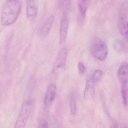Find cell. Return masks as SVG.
Listing matches in <instances>:
<instances>
[{
	"instance_id": "cell-7",
	"label": "cell",
	"mask_w": 128,
	"mask_h": 128,
	"mask_svg": "<svg viewBox=\"0 0 128 128\" xmlns=\"http://www.w3.org/2000/svg\"><path fill=\"white\" fill-rule=\"evenodd\" d=\"M26 14L30 21H34L38 13V5L37 0H26Z\"/></svg>"
},
{
	"instance_id": "cell-2",
	"label": "cell",
	"mask_w": 128,
	"mask_h": 128,
	"mask_svg": "<svg viewBox=\"0 0 128 128\" xmlns=\"http://www.w3.org/2000/svg\"><path fill=\"white\" fill-rule=\"evenodd\" d=\"M90 51L92 55L100 61L104 60L108 55V48L106 45L99 38H95L92 40Z\"/></svg>"
},
{
	"instance_id": "cell-4",
	"label": "cell",
	"mask_w": 128,
	"mask_h": 128,
	"mask_svg": "<svg viewBox=\"0 0 128 128\" xmlns=\"http://www.w3.org/2000/svg\"><path fill=\"white\" fill-rule=\"evenodd\" d=\"M67 56V50L66 48H63L59 51L53 66L52 74H57L63 70L66 64Z\"/></svg>"
},
{
	"instance_id": "cell-6",
	"label": "cell",
	"mask_w": 128,
	"mask_h": 128,
	"mask_svg": "<svg viewBox=\"0 0 128 128\" xmlns=\"http://www.w3.org/2000/svg\"><path fill=\"white\" fill-rule=\"evenodd\" d=\"M56 87L55 84H51L47 86L44 100V106L46 108L50 107L55 99Z\"/></svg>"
},
{
	"instance_id": "cell-5",
	"label": "cell",
	"mask_w": 128,
	"mask_h": 128,
	"mask_svg": "<svg viewBox=\"0 0 128 128\" xmlns=\"http://www.w3.org/2000/svg\"><path fill=\"white\" fill-rule=\"evenodd\" d=\"M69 26V20L68 14L64 11L61 19L59 28V43L62 45L65 42L67 36Z\"/></svg>"
},
{
	"instance_id": "cell-18",
	"label": "cell",
	"mask_w": 128,
	"mask_h": 128,
	"mask_svg": "<svg viewBox=\"0 0 128 128\" xmlns=\"http://www.w3.org/2000/svg\"><path fill=\"white\" fill-rule=\"evenodd\" d=\"M79 72L81 74H83L85 72V66L82 62H79L78 65Z\"/></svg>"
},
{
	"instance_id": "cell-8",
	"label": "cell",
	"mask_w": 128,
	"mask_h": 128,
	"mask_svg": "<svg viewBox=\"0 0 128 128\" xmlns=\"http://www.w3.org/2000/svg\"><path fill=\"white\" fill-rule=\"evenodd\" d=\"M54 21V16L50 15L40 29L39 34L41 37L45 38L48 36L52 28Z\"/></svg>"
},
{
	"instance_id": "cell-13",
	"label": "cell",
	"mask_w": 128,
	"mask_h": 128,
	"mask_svg": "<svg viewBox=\"0 0 128 128\" xmlns=\"http://www.w3.org/2000/svg\"><path fill=\"white\" fill-rule=\"evenodd\" d=\"M70 110L71 114L75 115L77 112V104L75 95L73 92H71L70 95Z\"/></svg>"
},
{
	"instance_id": "cell-20",
	"label": "cell",
	"mask_w": 128,
	"mask_h": 128,
	"mask_svg": "<svg viewBox=\"0 0 128 128\" xmlns=\"http://www.w3.org/2000/svg\"><path fill=\"white\" fill-rule=\"evenodd\" d=\"M64 4L65 5H68L70 3L71 0H61Z\"/></svg>"
},
{
	"instance_id": "cell-12",
	"label": "cell",
	"mask_w": 128,
	"mask_h": 128,
	"mask_svg": "<svg viewBox=\"0 0 128 128\" xmlns=\"http://www.w3.org/2000/svg\"><path fill=\"white\" fill-rule=\"evenodd\" d=\"M114 49L119 52H127L128 48L125 43L120 40H116L113 43Z\"/></svg>"
},
{
	"instance_id": "cell-10",
	"label": "cell",
	"mask_w": 128,
	"mask_h": 128,
	"mask_svg": "<svg viewBox=\"0 0 128 128\" xmlns=\"http://www.w3.org/2000/svg\"><path fill=\"white\" fill-rule=\"evenodd\" d=\"M91 0H80L79 4V22L83 24L85 18L86 11Z\"/></svg>"
},
{
	"instance_id": "cell-11",
	"label": "cell",
	"mask_w": 128,
	"mask_h": 128,
	"mask_svg": "<svg viewBox=\"0 0 128 128\" xmlns=\"http://www.w3.org/2000/svg\"><path fill=\"white\" fill-rule=\"evenodd\" d=\"M93 84L91 80H88L86 82L84 92V96L86 98H91L94 95L95 89Z\"/></svg>"
},
{
	"instance_id": "cell-9",
	"label": "cell",
	"mask_w": 128,
	"mask_h": 128,
	"mask_svg": "<svg viewBox=\"0 0 128 128\" xmlns=\"http://www.w3.org/2000/svg\"><path fill=\"white\" fill-rule=\"evenodd\" d=\"M121 85H128V63L124 62L121 64L117 73Z\"/></svg>"
},
{
	"instance_id": "cell-14",
	"label": "cell",
	"mask_w": 128,
	"mask_h": 128,
	"mask_svg": "<svg viewBox=\"0 0 128 128\" xmlns=\"http://www.w3.org/2000/svg\"><path fill=\"white\" fill-rule=\"evenodd\" d=\"M103 77V72L100 70H96L92 74L91 80L94 84L97 83L101 81Z\"/></svg>"
},
{
	"instance_id": "cell-21",
	"label": "cell",
	"mask_w": 128,
	"mask_h": 128,
	"mask_svg": "<svg viewBox=\"0 0 128 128\" xmlns=\"http://www.w3.org/2000/svg\"><path fill=\"white\" fill-rule=\"evenodd\" d=\"M111 128H118V126L116 124H113V125L112 126V127H111Z\"/></svg>"
},
{
	"instance_id": "cell-19",
	"label": "cell",
	"mask_w": 128,
	"mask_h": 128,
	"mask_svg": "<svg viewBox=\"0 0 128 128\" xmlns=\"http://www.w3.org/2000/svg\"><path fill=\"white\" fill-rule=\"evenodd\" d=\"M39 128H49V124L46 120H43L40 122Z\"/></svg>"
},
{
	"instance_id": "cell-1",
	"label": "cell",
	"mask_w": 128,
	"mask_h": 128,
	"mask_svg": "<svg viewBox=\"0 0 128 128\" xmlns=\"http://www.w3.org/2000/svg\"><path fill=\"white\" fill-rule=\"evenodd\" d=\"M21 4L20 0H7L2 6L1 22L4 26H9L17 20L20 13Z\"/></svg>"
},
{
	"instance_id": "cell-22",
	"label": "cell",
	"mask_w": 128,
	"mask_h": 128,
	"mask_svg": "<svg viewBox=\"0 0 128 128\" xmlns=\"http://www.w3.org/2000/svg\"><path fill=\"white\" fill-rule=\"evenodd\" d=\"M120 128H128L127 126H126L124 125L122 126H121Z\"/></svg>"
},
{
	"instance_id": "cell-16",
	"label": "cell",
	"mask_w": 128,
	"mask_h": 128,
	"mask_svg": "<svg viewBox=\"0 0 128 128\" xmlns=\"http://www.w3.org/2000/svg\"><path fill=\"white\" fill-rule=\"evenodd\" d=\"M121 94L124 105L127 106L128 102V85H121Z\"/></svg>"
},
{
	"instance_id": "cell-3",
	"label": "cell",
	"mask_w": 128,
	"mask_h": 128,
	"mask_svg": "<svg viewBox=\"0 0 128 128\" xmlns=\"http://www.w3.org/2000/svg\"><path fill=\"white\" fill-rule=\"evenodd\" d=\"M33 107V102L28 100L24 102L17 119L14 128H25Z\"/></svg>"
},
{
	"instance_id": "cell-15",
	"label": "cell",
	"mask_w": 128,
	"mask_h": 128,
	"mask_svg": "<svg viewBox=\"0 0 128 128\" xmlns=\"http://www.w3.org/2000/svg\"><path fill=\"white\" fill-rule=\"evenodd\" d=\"M119 28L121 34L128 41V22L122 21L119 24Z\"/></svg>"
},
{
	"instance_id": "cell-23",
	"label": "cell",
	"mask_w": 128,
	"mask_h": 128,
	"mask_svg": "<svg viewBox=\"0 0 128 128\" xmlns=\"http://www.w3.org/2000/svg\"><path fill=\"white\" fill-rule=\"evenodd\" d=\"M54 128H59V126L58 125L55 126V127H54Z\"/></svg>"
},
{
	"instance_id": "cell-17",
	"label": "cell",
	"mask_w": 128,
	"mask_h": 128,
	"mask_svg": "<svg viewBox=\"0 0 128 128\" xmlns=\"http://www.w3.org/2000/svg\"><path fill=\"white\" fill-rule=\"evenodd\" d=\"M127 5L124 4L122 5L119 11V17L121 20L123 21L127 16Z\"/></svg>"
}]
</instances>
